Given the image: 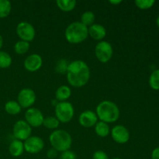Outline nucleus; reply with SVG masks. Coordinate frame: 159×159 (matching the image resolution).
<instances>
[{"mask_svg":"<svg viewBox=\"0 0 159 159\" xmlns=\"http://www.w3.org/2000/svg\"><path fill=\"white\" fill-rule=\"evenodd\" d=\"M12 5L8 0H0V18H6L10 14Z\"/></svg>","mask_w":159,"mask_h":159,"instance_id":"4be33fe9","label":"nucleus"},{"mask_svg":"<svg viewBox=\"0 0 159 159\" xmlns=\"http://www.w3.org/2000/svg\"><path fill=\"white\" fill-rule=\"evenodd\" d=\"M95 20H96V16L92 11H85L81 16V23L87 27L94 24Z\"/></svg>","mask_w":159,"mask_h":159,"instance_id":"412c9836","label":"nucleus"},{"mask_svg":"<svg viewBox=\"0 0 159 159\" xmlns=\"http://www.w3.org/2000/svg\"><path fill=\"white\" fill-rule=\"evenodd\" d=\"M68 65H69V63H68V61L65 60V59H60L56 65V71L57 73H60V74H66Z\"/></svg>","mask_w":159,"mask_h":159,"instance_id":"bb28decb","label":"nucleus"},{"mask_svg":"<svg viewBox=\"0 0 159 159\" xmlns=\"http://www.w3.org/2000/svg\"><path fill=\"white\" fill-rule=\"evenodd\" d=\"M2 44H3V38L2 37L1 34H0V49H1L2 47Z\"/></svg>","mask_w":159,"mask_h":159,"instance_id":"f704fd0d","label":"nucleus"},{"mask_svg":"<svg viewBox=\"0 0 159 159\" xmlns=\"http://www.w3.org/2000/svg\"><path fill=\"white\" fill-rule=\"evenodd\" d=\"M60 159H77V156H76V154L75 152L68 150L62 152Z\"/></svg>","mask_w":159,"mask_h":159,"instance_id":"c85d7f7f","label":"nucleus"},{"mask_svg":"<svg viewBox=\"0 0 159 159\" xmlns=\"http://www.w3.org/2000/svg\"><path fill=\"white\" fill-rule=\"evenodd\" d=\"M24 151L30 154H37L44 148V142L38 136H30L23 142Z\"/></svg>","mask_w":159,"mask_h":159,"instance_id":"9b49d317","label":"nucleus"},{"mask_svg":"<svg viewBox=\"0 0 159 159\" xmlns=\"http://www.w3.org/2000/svg\"><path fill=\"white\" fill-rule=\"evenodd\" d=\"M75 114V110L71 102H59L55 107V117L61 123H68L72 120Z\"/></svg>","mask_w":159,"mask_h":159,"instance_id":"39448f33","label":"nucleus"},{"mask_svg":"<svg viewBox=\"0 0 159 159\" xmlns=\"http://www.w3.org/2000/svg\"><path fill=\"white\" fill-rule=\"evenodd\" d=\"M23 152H24V146L23 141L15 139L9 144V152L12 157L17 158L21 156Z\"/></svg>","mask_w":159,"mask_h":159,"instance_id":"dca6fc26","label":"nucleus"},{"mask_svg":"<svg viewBox=\"0 0 159 159\" xmlns=\"http://www.w3.org/2000/svg\"><path fill=\"white\" fill-rule=\"evenodd\" d=\"M89 36L96 40L102 41L107 35V30L102 25L94 23L88 27Z\"/></svg>","mask_w":159,"mask_h":159,"instance_id":"2eb2a0df","label":"nucleus"},{"mask_svg":"<svg viewBox=\"0 0 159 159\" xmlns=\"http://www.w3.org/2000/svg\"><path fill=\"white\" fill-rule=\"evenodd\" d=\"M16 34L20 40L30 43L35 38V28L28 22H20L16 26Z\"/></svg>","mask_w":159,"mask_h":159,"instance_id":"0eeeda50","label":"nucleus"},{"mask_svg":"<svg viewBox=\"0 0 159 159\" xmlns=\"http://www.w3.org/2000/svg\"><path fill=\"white\" fill-rule=\"evenodd\" d=\"M137 7L140 9H148L152 8L155 5L154 0H136L134 2Z\"/></svg>","mask_w":159,"mask_h":159,"instance_id":"cd10ccee","label":"nucleus"},{"mask_svg":"<svg viewBox=\"0 0 159 159\" xmlns=\"http://www.w3.org/2000/svg\"><path fill=\"white\" fill-rule=\"evenodd\" d=\"M12 132H13V136L16 139L23 141H26L27 138L31 136L32 128L26 122V120H20L15 123Z\"/></svg>","mask_w":159,"mask_h":159,"instance_id":"6e6552de","label":"nucleus"},{"mask_svg":"<svg viewBox=\"0 0 159 159\" xmlns=\"http://www.w3.org/2000/svg\"><path fill=\"white\" fill-rule=\"evenodd\" d=\"M113 49L111 43L106 40L99 41L95 48V55L101 63H107L113 57Z\"/></svg>","mask_w":159,"mask_h":159,"instance_id":"423d86ee","label":"nucleus"},{"mask_svg":"<svg viewBox=\"0 0 159 159\" xmlns=\"http://www.w3.org/2000/svg\"><path fill=\"white\" fill-rule=\"evenodd\" d=\"M30 47V45L29 42L20 40L17 41L14 45V51L17 54H24L29 51Z\"/></svg>","mask_w":159,"mask_h":159,"instance_id":"b1692460","label":"nucleus"},{"mask_svg":"<svg viewBox=\"0 0 159 159\" xmlns=\"http://www.w3.org/2000/svg\"><path fill=\"white\" fill-rule=\"evenodd\" d=\"M110 134L113 141L118 144H126L130 140V132L123 125L114 126L110 130Z\"/></svg>","mask_w":159,"mask_h":159,"instance_id":"f8f14e48","label":"nucleus"},{"mask_svg":"<svg viewBox=\"0 0 159 159\" xmlns=\"http://www.w3.org/2000/svg\"><path fill=\"white\" fill-rule=\"evenodd\" d=\"M149 85L154 90H159V69L152 71L149 78Z\"/></svg>","mask_w":159,"mask_h":159,"instance_id":"a878e982","label":"nucleus"},{"mask_svg":"<svg viewBox=\"0 0 159 159\" xmlns=\"http://www.w3.org/2000/svg\"><path fill=\"white\" fill-rule=\"evenodd\" d=\"M25 119L31 127H39L43 125L44 116L39 109L30 107L25 113Z\"/></svg>","mask_w":159,"mask_h":159,"instance_id":"9d476101","label":"nucleus"},{"mask_svg":"<svg viewBox=\"0 0 159 159\" xmlns=\"http://www.w3.org/2000/svg\"><path fill=\"white\" fill-rule=\"evenodd\" d=\"M93 159H110L109 156L103 151H96L93 155Z\"/></svg>","mask_w":159,"mask_h":159,"instance_id":"c756f323","label":"nucleus"},{"mask_svg":"<svg viewBox=\"0 0 159 159\" xmlns=\"http://www.w3.org/2000/svg\"><path fill=\"white\" fill-rule=\"evenodd\" d=\"M113 159H121L120 158H113Z\"/></svg>","mask_w":159,"mask_h":159,"instance_id":"e433bc0d","label":"nucleus"},{"mask_svg":"<svg viewBox=\"0 0 159 159\" xmlns=\"http://www.w3.org/2000/svg\"><path fill=\"white\" fill-rule=\"evenodd\" d=\"M57 153H58V152H57L55 149L51 148H50L49 150L47 152V156H48V158L51 159L55 158L57 157Z\"/></svg>","mask_w":159,"mask_h":159,"instance_id":"7c9ffc66","label":"nucleus"},{"mask_svg":"<svg viewBox=\"0 0 159 159\" xmlns=\"http://www.w3.org/2000/svg\"><path fill=\"white\" fill-rule=\"evenodd\" d=\"M152 159H159V147L156 148L152 151Z\"/></svg>","mask_w":159,"mask_h":159,"instance_id":"2f4dec72","label":"nucleus"},{"mask_svg":"<svg viewBox=\"0 0 159 159\" xmlns=\"http://www.w3.org/2000/svg\"><path fill=\"white\" fill-rule=\"evenodd\" d=\"M95 132L100 138H107L110 134V127L108 124L99 120L95 125Z\"/></svg>","mask_w":159,"mask_h":159,"instance_id":"a211bd4d","label":"nucleus"},{"mask_svg":"<svg viewBox=\"0 0 159 159\" xmlns=\"http://www.w3.org/2000/svg\"><path fill=\"white\" fill-rule=\"evenodd\" d=\"M12 59L7 52L0 51V68H7L12 65Z\"/></svg>","mask_w":159,"mask_h":159,"instance_id":"393cba45","label":"nucleus"},{"mask_svg":"<svg viewBox=\"0 0 159 159\" xmlns=\"http://www.w3.org/2000/svg\"><path fill=\"white\" fill-rule=\"evenodd\" d=\"M59 124H60V122H59V120L55 116H47V117H44V119H43V125L46 128L50 129V130H55L59 127Z\"/></svg>","mask_w":159,"mask_h":159,"instance_id":"5701e85b","label":"nucleus"},{"mask_svg":"<svg viewBox=\"0 0 159 159\" xmlns=\"http://www.w3.org/2000/svg\"><path fill=\"white\" fill-rule=\"evenodd\" d=\"M36 93L33 89L24 88L20 91L17 96V102L22 108H30L36 102Z\"/></svg>","mask_w":159,"mask_h":159,"instance_id":"1a4fd4ad","label":"nucleus"},{"mask_svg":"<svg viewBox=\"0 0 159 159\" xmlns=\"http://www.w3.org/2000/svg\"><path fill=\"white\" fill-rule=\"evenodd\" d=\"M65 37L68 43L73 44L81 43L89 37L88 27L81 22H73L67 26L65 31Z\"/></svg>","mask_w":159,"mask_h":159,"instance_id":"7ed1b4c3","label":"nucleus"},{"mask_svg":"<svg viewBox=\"0 0 159 159\" xmlns=\"http://www.w3.org/2000/svg\"><path fill=\"white\" fill-rule=\"evenodd\" d=\"M97 115L95 112L92 110H85L80 114L79 118V122L81 126L85 128L95 127L96 123L98 122Z\"/></svg>","mask_w":159,"mask_h":159,"instance_id":"ddd939ff","label":"nucleus"},{"mask_svg":"<svg viewBox=\"0 0 159 159\" xmlns=\"http://www.w3.org/2000/svg\"><path fill=\"white\" fill-rule=\"evenodd\" d=\"M121 2H122L121 0H110V1H109V3H110V4L114 5V6H118V5L120 4Z\"/></svg>","mask_w":159,"mask_h":159,"instance_id":"473e14b6","label":"nucleus"},{"mask_svg":"<svg viewBox=\"0 0 159 159\" xmlns=\"http://www.w3.org/2000/svg\"><path fill=\"white\" fill-rule=\"evenodd\" d=\"M66 75L67 80L71 86L81 88L89 81L90 69L84 61H73L68 65Z\"/></svg>","mask_w":159,"mask_h":159,"instance_id":"f257e3e1","label":"nucleus"},{"mask_svg":"<svg viewBox=\"0 0 159 159\" xmlns=\"http://www.w3.org/2000/svg\"><path fill=\"white\" fill-rule=\"evenodd\" d=\"M43 65V60L40 54H32L28 56L24 61V68L30 72H34L40 69Z\"/></svg>","mask_w":159,"mask_h":159,"instance_id":"4468645a","label":"nucleus"},{"mask_svg":"<svg viewBox=\"0 0 159 159\" xmlns=\"http://www.w3.org/2000/svg\"><path fill=\"white\" fill-rule=\"evenodd\" d=\"M58 102H59L56 99H53V100L51 101V103H52V106H53V107H55L57 105V103H58Z\"/></svg>","mask_w":159,"mask_h":159,"instance_id":"72a5a7b5","label":"nucleus"},{"mask_svg":"<svg viewBox=\"0 0 159 159\" xmlns=\"http://www.w3.org/2000/svg\"><path fill=\"white\" fill-rule=\"evenodd\" d=\"M156 23H157V26H158L159 27V16H158V18H157V20H156Z\"/></svg>","mask_w":159,"mask_h":159,"instance_id":"c9c22d12","label":"nucleus"},{"mask_svg":"<svg viewBox=\"0 0 159 159\" xmlns=\"http://www.w3.org/2000/svg\"><path fill=\"white\" fill-rule=\"evenodd\" d=\"M49 141L52 148L57 152L68 151L72 144V138L68 132L65 130H55L50 134Z\"/></svg>","mask_w":159,"mask_h":159,"instance_id":"20e7f679","label":"nucleus"},{"mask_svg":"<svg viewBox=\"0 0 159 159\" xmlns=\"http://www.w3.org/2000/svg\"><path fill=\"white\" fill-rule=\"evenodd\" d=\"M22 107H20V104L17 101L10 100L8 101L5 104V110L7 113L10 115H16L21 112Z\"/></svg>","mask_w":159,"mask_h":159,"instance_id":"aec40b11","label":"nucleus"},{"mask_svg":"<svg viewBox=\"0 0 159 159\" xmlns=\"http://www.w3.org/2000/svg\"><path fill=\"white\" fill-rule=\"evenodd\" d=\"M98 119L107 124H111L118 120L120 115V109L115 102L110 100L102 101L96 109Z\"/></svg>","mask_w":159,"mask_h":159,"instance_id":"f03ea898","label":"nucleus"},{"mask_svg":"<svg viewBox=\"0 0 159 159\" xmlns=\"http://www.w3.org/2000/svg\"><path fill=\"white\" fill-rule=\"evenodd\" d=\"M56 3L57 7L63 12H71L77 4L75 0H57Z\"/></svg>","mask_w":159,"mask_h":159,"instance_id":"6ab92c4d","label":"nucleus"},{"mask_svg":"<svg viewBox=\"0 0 159 159\" xmlns=\"http://www.w3.org/2000/svg\"><path fill=\"white\" fill-rule=\"evenodd\" d=\"M71 95V90L68 85H61L57 88L55 93V99L58 102H65L70 98Z\"/></svg>","mask_w":159,"mask_h":159,"instance_id":"f3484780","label":"nucleus"}]
</instances>
